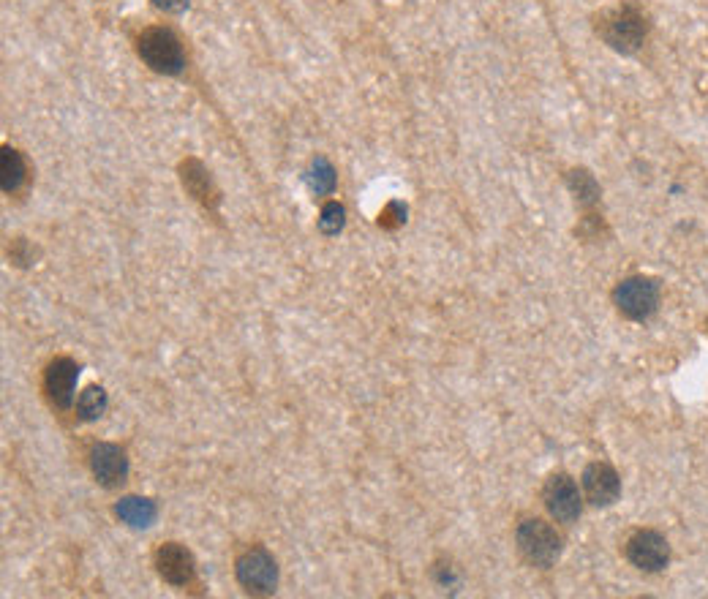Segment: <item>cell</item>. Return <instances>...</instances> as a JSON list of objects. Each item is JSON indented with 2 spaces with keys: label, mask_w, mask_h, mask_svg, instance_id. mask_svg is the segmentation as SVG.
<instances>
[{
  "label": "cell",
  "mask_w": 708,
  "mask_h": 599,
  "mask_svg": "<svg viewBox=\"0 0 708 599\" xmlns=\"http://www.w3.org/2000/svg\"><path fill=\"white\" fill-rule=\"evenodd\" d=\"M594 28L610 50L632 55L643 47V41L649 36V17L635 0H621L619 6L600 11L594 17Z\"/></svg>",
  "instance_id": "6da1fadb"
},
{
  "label": "cell",
  "mask_w": 708,
  "mask_h": 599,
  "mask_svg": "<svg viewBox=\"0 0 708 599\" xmlns=\"http://www.w3.org/2000/svg\"><path fill=\"white\" fill-rule=\"evenodd\" d=\"M139 58L148 63L150 69L158 74H180L186 66V55H183V44L169 28H148L142 30V36L137 39Z\"/></svg>",
  "instance_id": "7a4b0ae2"
},
{
  "label": "cell",
  "mask_w": 708,
  "mask_h": 599,
  "mask_svg": "<svg viewBox=\"0 0 708 599\" xmlns=\"http://www.w3.org/2000/svg\"><path fill=\"white\" fill-rule=\"evenodd\" d=\"M613 300L619 305V311L627 319H635V322H643L649 319L659 305V286L651 281V278H643V275H632V278H624L616 292H613Z\"/></svg>",
  "instance_id": "3957f363"
},
{
  "label": "cell",
  "mask_w": 708,
  "mask_h": 599,
  "mask_svg": "<svg viewBox=\"0 0 708 599\" xmlns=\"http://www.w3.org/2000/svg\"><path fill=\"white\" fill-rule=\"evenodd\" d=\"M237 580L240 586L248 591V594H273L278 586V567L276 559L267 553L265 548H254L246 550L240 559H237Z\"/></svg>",
  "instance_id": "277c9868"
},
{
  "label": "cell",
  "mask_w": 708,
  "mask_h": 599,
  "mask_svg": "<svg viewBox=\"0 0 708 599\" xmlns=\"http://www.w3.org/2000/svg\"><path fill=\"white\" fill-rule=\"evenodd\" d=\"M518 548H521V553L531 564L551 567L553 561L559 559L561 540L548 523L531 518V521H523L518 526Z\"/></svg>",
  "instance_id": "5b68a950"
},
{
  "label": "cell",
  "mask_w": 708,
  "mask_h": 599,
  "mask_svg": "<svg viewBox=\"0 0 708 599\" xmlns=\"http://www.w3.org/2000/svg\"><path fill=\"white\" fill-rule=\"evenodd\" d=\"M545 507L559 523H575L581 518V493L567 474H553L542 491Z\"/></svg>",
  "instance_id": "8992f818"
},
{
  "label": "cell",
  "mask_w": 708,
  "mask_h": 599,
  "mask_svg": "<svg viewBox=\"0 0 708 599\" xmlns=\"http://www.w3.org/2000/svg\"><path fill=\"white\" fill-rule=\"evenodd\" d=\"M627 556H630V561L638 570H665L670 561L668 540H665L662 534H657V531H638V534L627 542Z\"/></svg>",
  "instance_id": "52a82bcc"
},
{
  "label": "cell",
  "mask_w": 708,
  "mask_h": 599,
  "mask_svg": "<svg viewBox=\"0 0 708 599\" xmlns=\"http://www.w3.org/2000/svg\"><path fill=\"white\" fill-rule=\"evenodd\" d=\"M77 379H79V365L69 357H58L47 365V374H44V387H47V395L50 401L58 406V409H69L71 401H74V390H77Z\"/></svg>",
  "instance_id": "ba28073f"
},
{
  "label": "cell",
  "mask_w": 708,
  "mask_h": 599,
  "mask_svg": "<svg viewBox=\"0 0 708 599\" xmlns=\"http://www.w3.org/2000/svg\"><path fill=\"white\" fill-rule=\"evenodd\" d=\"M90 469L104 488H118L128 477V458L118 444H96L90 452Z\"/></svg>",
  "instance_id": "9c48e42d"
},
{
  "label": "cell",
  "mask_w": 708,
  "mask_h": 599,
  "mask_svg": "<svg viewBox=\"0 0 708 599\" xmlns=\"http://www.w3.org/2000/svg\"><path fill=\"white\" fill-rule=\"evenodd\" d=\"M583 491L594 507H610L621 493L619 474L613 472L608 463H591L583 472Z\"/></svg>",
  "instance_id": "30bf717a"
},
{
  "label": "cell",
  "mask_w": 708,
  "mask_h": 599,
  "mask_svg": "<svg viewBox=\"0 0 708 599\" xmlns=\"http://www.w3.org/2000/svg\"><path fill=\"white\" fill-rule=\"evenodd\" d=\"M156 570L169 586H186L194 578V556L183 545L167 542L156 553Z\"/></svg>",
  "instance_id": "8fae6325"
},
{
  "label": "cell",
  "mask_w": 708,
  "mask_h": 599,
  "mask_svg": "<svg viewBox=\"0 0 708 599\" xmlns=\"http://www.w3.org/2000/svg\"><path fill=\"white\" fill-rule=\"evenodd\" d=\"M180 180H183V188H186L191 197L197 199L199 205L216 210L221 197H218L216 186H213V180H210V172L202 167V161H197V158L183 161V164H180Z\"/></svg>",
  "instance_id": "7c38bea8"
},
{
  "label": "cell",
  "mask_w": 708,
  "mask_h": 599,
  "mask_svg": "<svg viewBox=\"0 0 708 599\" xmlns=\"http://www.w3.org/2000/svg\"><path fill=\"white\" fill-rule=\"evenodd\" d=\"M115 512H118L120 521L128 523V526H134V529H148L158 515L156 504H153L150 499H139V496H126V499H120Z\"/></svg>",
  "instance_id": "4fadbf2b"
},
{
  "label": "cell",
  "mask_w": 708,
  "mask_h": 599,
  "mask_svg": "<svg viewBox=\"0 0 708 599\" xmlns=\"http://www.w3.org/2000/svg\"><path fill=\"white\" fill-rule=\"evenodd\" d=\"M25 175H28V169H25V161H22L20 153L14 148H3V153H0V183H3V191L6 194L17 191L25 183Z\"/></svg>",
  "instance_id": "5bb4252c"
},
{
  "label": "cell",
  "mask_w": 708,
  "mask_h": 599,
  "mask_svg": "<svg viewBox=\"0 0 708 599\" xmlns=\"http://www.w3.org/2000/svg\"><path fill=\"white\" fill-rule=\"evenodd\" d=\"M567 186L575 194V202L586 207V210L600 202V186H597L594 175L586 172V169H572L570 175H567Z\"/></svg>",
  "instance_id": "9a60e30c"
},
{
  "label": "cell",
  "mask_w": 708,
  "mask_h": 599,
  "mask_svg": "<svg viewBox=\"0 0 708 599\" xmlns=\"http://www.w3.org/2000/svg\"><path fill=\"white\" fill-rule=\"evenodd\" d=\"M305 180H308V188H311L314 194L325 197V194H330V191L335 188V169L330 167L327 158H316L314 164H311V169H308Z\"/></svg>",
  "instance_id": "2e32d148"
},
{
  "label": "cell",
  "mask_w": 708,
  "mask_h": 599,
  "mask_svg": "<svg viewBox=\"0 0 708 599\" xmlns=\"http://www.w3.org/2000/svg\"><path fill=\"white\" fill-rule=\"evenodd\" d=\"M77 412L82 420H99L101 414L107 412V393L101 387H88L85 393L79 395Z\"/></svg>",
  "instance_id": "e0dca14e"
},
{
  "label": "cell",
  "mask_w": 708,
  "mask_h": 599,
  "mask_svg": "<svg viewBox=\"0 0 708 599\" xmlns=\"http://www.w3.org/2000/svg\"><path fill=\"white\" fill-rule=\"evenodd\" d=\"M346 224V210L338 202H327L325 207H322V216H319V229L325 232V235H338L341 229H344Z\"/></svg>",
  "instance_id": "ac0fdd59"
},
{
  "label": "cell",
  "mask_w": 708,
  "mask_h": 599,
  "mask_svg": "<svg viewBox=\"0 0 708 599\" xmlns=\"http://www.w3.org/2000/svg\"><path fill=\"white\" fill-rule=\"evenodd\" d=\"M404 221L406 207L401 205V202H390V205L382 210V216H379V226H384V229H395V226H401Z\"/></svg>",
  "instance_id": "d6986e66"
},
{
  "label": "cell",
  "mask_w": 708,
  "mask_h": 599,
  "mask_svg": "<svg viewBox=\"0 0 708 599\" xmlns=\"http://www.w3.org/2000/svg\"><path fill=\"white\" fill-rule=\"evenodd\" d=\"M153 6L167 14H183L188 9V0H153Z\"/></svg>",
  "instance_id": "ffe728a7"
},
{
  "label": "cell",
  "mask_w": 708,
  "mask_h": 599,
  "mask_svg": "<svg viewBox=\"0 0 708 599\" xmlns=\"http://www.w3.org/2000/svg\"><path fill=\"white\" fill-rule=\"evenodd\" d=\"M11 259H17V265H28L30 256H28V243L25 240H14V248H11Z\"/></svg>",
  "instance_id": "44dd1931"
}]
</instances>
